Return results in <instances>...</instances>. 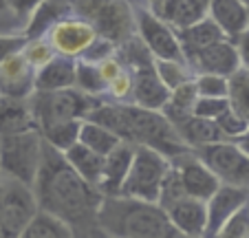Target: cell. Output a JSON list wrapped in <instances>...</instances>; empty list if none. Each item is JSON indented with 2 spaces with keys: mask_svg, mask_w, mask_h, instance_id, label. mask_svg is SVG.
I'll return each instance as SVG.
<instances>
[{
  "mask_svg": "<svg viewBox=\"0 0 249 238\" xmlns=\"http://www.w3.org/2000/svg\"><path fill=\"white\" fill-rule=\"evenodd\" d=\"M31 190L40 212L64 220L75 234L95 227V214L104 196L66 164L64 154L49 144H44L42 164Z\"/></svg>",
  "mask_w": 249,
  "mask_h": 238,
  "instance_id": "cell-1",
  "label": "cell"
},
{
  "mask_svg": "<svg viewBox=\"0 0 249 238\" xmlns=\"http://www.w3.org/2000/svg\"><path fill=\"white\" fill-rule=\"evenodd\" d=\"M90 122L102 124L122 141L132 146H146L157 152L174 159L188 152V146L181 141L179 132L159 110H148L130 102H102L89 112Z\"/></svg>",
  "mask_w": 249,
  "mask_h": 238,
  "instance_id": "cell-2",
  "label": "cell"
},
{
  "mask_svg": "<svg viewBox=\"0 0 249 238\" xmlns=\"http://www.w3.org/2000/svg\"><path fill=\"white\" fill-rule=\"evenodd\" d=\"M95 227L104 238H179L159 203L128 196H104L95 214Z\"/></svg>",
  "mask_w": 249,
  "mask_h": 238,
  "instance_id": "cell-3",
  "label": "cell"
},
{
  "mask_svg": "<svg viewBox=\"0 0 249 238\" xmlns=\"http://www.w3.org/2000/svg\"><path fill=\"white\" fill-rule=\"evenodd\" d=\"M69 9L75 18L84 20L97 37H104L122 47L132 36L135 27V7L128 0H69Z\"/></svg>",
  "mask_w": 249,
  "mask_h": 238,
  "instance_id": "cell-4",
  "label": "cell"
},
{
  "mask_svg": "<svg viewBox=\"0 0 249 238\" xmlns=\"http://www.w3.org/2000/svg\"><path fill=\"white\" fill-rule=\"evenodd\" d=\"M44 154V139L38 128L0 137V179L33 187Z\"/></svg>",
  "mask_w": 249,
  "mask_h": 238,
  "instance_id": "cell-5",
  "label": "cell"
},
{
  "mask_svg": "<svg viewBox=\"0 0 249 238\" xmlns=\"http://www.w3.org/2000/svg\"><path fill=\"white\" fill-rule=\"evenodd\" d=\"M102 102L99 97L82 93L77 89H64V91H49V93H36L29 97L33 119L38 130L55 126V124L73 122V119H86L89 112Z\"/></svg>",
  "mask_w": 249,
  "mask_h": 238,
  "instance_id": "cell-6",
  "label": "cell"
},
{
  "mask_svg": "<svg viewBox=\"0 0 249 238\" xmlns=\"http://www.w3.org/2000/svg\"><path fill=\"white\" fill-rule=\"evenodd\" d=\"M170 165L172 164L165 154L146 148V146H135V157H132L130 170H128V177L124 181L119 196L157 203Z\"/></svg>",
  "mask_w": 249,
  "mask_h": 238,
  "instance_id": "cell-7",
  "label": "cell"
},
{
  "mask_svg": "<svg viewBox=\"0 0 249 238\" xmlns=\"http://www.w3.org/2000/svg\"><path fill=\"white\" fill-rule=\"evenodd\" d=\"M198 159L214 172L221 185L249 190V157L236 141H218L194 150Z\"/></svg>",
  "mask_w": 249,
  "mask_h": 238,
  "instance_id": "cell-8",
  "label": "cell"
},
{
  "mask_svg": "<svg viewBox=\"0 0 249 238\" xmlns=\"http://www.w3.org/2000/svg\"><path fill=\"white\" fill-rule=\"evenodd\" d=\"M38 201L29 185L2 179V207H0V238H20L31 219L38 214Z\"/></svg>",
  "mask_w": 249,
  "mask_h": 238,
  "instance_id": "cell-9",
  "label": "cell"
},
{
  "mask_svg": "<svg viewBox=\"0 0 249 238\" xmlns=\"http://www.w3.org/2000/svg\"><path fill=\"white\" fill-rule=\"evenodd\" d=\"M135 27H137V37H139L143 47L148 49L155 60H183V51L179 44V36L170 27L168 22L152 14L150 9H135Z\"/></svg>",
  "mask_w": 249,
  "mask_h": 238,
  "instance_id": "cell-10",
  "label": "cell"
},
{
  "mask_svg": "<svg viewBox=\"0 0 249 238\" xmlns=\"http://www.w3.org/2000/svg\"><path fill=\"white\" fill-rule=\"evenodd\" d=\"M49 44L53 47L55 55L73 57V60H82L89 47L95 42L97 33L80 18H62L55 22L44 36Z\"/></svg>",
  "mask_w": 249,
  "mask_h": 238,
  "instance_id": "cell-11",
  "label": "cell"
},
{
  "mask_svg": "<svg viewBox=\"0 0 249 238\" xmlns=\"http://www.w3.org/2000/svg\"><path fill=\"white\" fill-rule=\"evenodd\" d=\"M170 161H172L174 170L179 172L185 196H190V199H196V201L205 203L207 199L218 190V185H221V181H218V179L214 177V172L194 154V150H188V152L170 159Z\"/></svg>",
  "mask_w": 249,
  "mask_h": 238,
  "instance_id": "cell-12",
  "label": "cell"
},
{
  "mask_svg": "<svg viewBox=\"0 0 249 238\" xmlns=\"http://www.w3.org/2000/svg\"><path fill=\"white\" fill-rule=\"evenodd\" d=\"M128 71L132 75L130 104H137V106L148 108V110H163L170 97V89H165L163 82L159 79L155 66H152V57L141 62V64L130 66Z\"/></svg>",
  "mask_w": 249,
  "mask_h": 238,
  "instance_id": "cell-13",
  "label": "cell"
},
{
  "mask_svg": "<svg viewBox=\"0 0 249 238\" xmlns=\"http://www.w3.org/2000/svg\"><path fill=\"white\" fill-rule=\"evenodd\" d=\"M249 203V190L231 185H218V190L205 201L207 212V225H205V238H214L216 232Z\"/></svg>",
  "mask_w": 249,
  "mask_h": 238,
  "instance_id": "cell-14",
  "label": "cell"
},
{
  "mask_svg": "<svg viewBox=\"0 0 249 238\" xmlns=\"http://www.w3.org/2000/svg\"><path fill=\"white\" fill-rule=\"evenodd\" d=\"M36 86V69L24 60L22 51L0 62V97L29 99Z\"/></svg>",
  "mask_w": 249,
  "mask_h": 238,
  "instance_id": "cell-15",
  "label": "cell"
},
{
  "mask_svg": "<svg viewBox=\"0 0 249 238\" xmlns=\"http://www.w3.org/2000/svg\"><path fill=\"white\" fill-rule=\"evenodd\" d=\"M192 73H212V75H221V77H231L236 71L240 69V57L236 51L234 42L223 37L218 42L210 44L207 49H203L190 64Z\"/></svg>",
  "mask_w": 249,
  "mask_h": 238,
  "instance_id": "cell-16",
  "label": "cell"
},
{
  "mask_svg": "<svg viewBox=\"0 0 249 238\" xmlns=\"http://www.w3.org/2000/svg\"><path fill=\"white\" fill-rule=\"evenodd\" d=\"M170 223L181 236L190 238H205V225H207V212L205 203L183 196L170 207H165Z\"/></svg>",
  "mask_w": 249,
  "mask_h": 238,
  "instance_id": "cell-17",
  "label": "cell"
},
{
  "mask_svg": "<svg viewBox=\"0 0 249 238\" xmlns=\"http://www.w3.org/2000/svg\"><path fill=\"white\" fill-rule=\"evenodd\" d=\"M132 157H135V146L132 144H122L104 157V170H102V179H99V194L102 196H119L122 185L128 177L130 170Z\"/></svg>",
  "mask_w": 249,
  "mask_h": 238,
  "instance_id": "cell-18",
  "label": "cell"
},
{
  "mask_svg": "<svg viewBox=\"0 0 249 238\" xmlns=\"http://www.w3.org/2000/svg\"><path fill=\"white\" fill-rule=\"evenodd\" d=\"M207 18L223 31L227 40L236 37L249 29V9L240 0H212L207 7Z\"/></svg>",
  "mask_w": 249,
  "mask_h": 238,
  "instance_id": "cell-19",
  "label": "cell"
},
{
  "mask_svg": "<svg viewBox=\"0 0 249 238\" xmlns=\"http://www.w3.org/2000/svg\"><path fill=\"white\" fill-rule=\"evenodd\" d=\"M75 71L77 60L64 55H55L51 62L36 71V86L38 93H49V91H64L75 89ZM33 91V93H36Z\"/></svg>",
  "mask_w": 249,
  "mask_h": 238,
  "instance_id": "cell-20",
  "label": "cell"
},
{
  "mask_svg": "<svg viewBox=\"0 0 249 238\" xmlns=\"http://www.w3.org/2000/svg\"><path fill=\"white\" fill-rule=\"evenodd\" d=\"M174 130L179 132L181 141L188 146L190 150H198L203 146H212L218 141H227L223 137L221 128L216 126L214 119H205V117H196V115H188L183 119L172 124Z\"/></svg>",
  "mask_w": 249,
  "mask_h": 238,
  "instance_id": "cell-21",
  "label": "cell"
},
{
  "mask_svg": "<svg viewBox=\"0 0 249 238\" xmlns=\"http://www.w3.org/2000/svg\"><path fill=\"white\" fill-rule=\"evenodd\" d=\"M177 36H179L183 60L188 66L192 64V60L203 51V49H207L210 44H214V42H218V40L225 37L221 29L212 22L210 18L198 20L196 24H192V27H188V29H181V31H177Z\"/></svg>",
  "mask_w": 249,
  "mask_h": 238,
  "instance_id": "cell-22",
  "label": "cell"
},
{
  "mask_svg": "<svg viewBox=\"0 0 249 238\" xmlns=\"http://www.w3.org/2000/svg\"><path fill=\"white\" fill-rule=\"evenodd\" d=\"M152 14H157L163 22H168L174 31H181V29H188L196 24L198 20L207 18V7L201 5L198 0H163Z\"/></svg>",
  "mask_w": 249,
  "mask_h": 238,
  "instance_id": "cell-23",
  "label": "cell"
},
{
  "mask_svg": "<svg viewBox=\"0 0 249 238\" xmlns=\"http://www.w3.org/2000/svg\"><path fill=\"white\" fill-rule=\"evenodd\" d=\"M66 14H71L69 0H40V5L29 14L22 33L29 40H33V37H44L49 29L55 22H60Z\"/></svg>",
  "mask_w": 249,
  "mask_h": 238,
  "instance_id": "cell-24",
  "label": "cell"
},
{
  "mask_svg": "<svg viewBox=\"0 0 249 238\" xmlns=\"http://www.w3.org/2000/svg\"><path fill=\"white\" fill-rule=\"evenodd\" d=\"M36 119H33L29 99H11L0 97V137L2 135H18V132L33 130Z\"/></svg>",
  "mask_w": 249,
  "mask_h": 238,
  "instance_id": "cell-25",
  "label": "cell"
},
{
  "mask_svg": "<svg viewBox=\"0 0 249 238\" xmlns=\"http://www.w3.org/2000/svg\"><path fill=\"white\" fill-rule=\"evenodd\" d=\"M62 154H64L66 164L75 170L89 185H93L95 190H97L99 179H102V170H104V157H99L97 152H93V150H89L86 146H82L80 141H77L75 146H71V148Z\"/></svg>",
  "mask_w": 249,
  "mask_h": 238,
  "instance_id": "cell-26",
  "label": "cell"
},
{
  "mask_svg": "<svg viewBox=\"0 0 249 238\" xmlns=\"http://www.w3.org/2000/svg\"><path fill=\"white\" fill-rule=\"evenodd\" d=\"M20 238H77V234L64 220L38 210V214L33 216L31 223L24 227Z\"/></svg>",
  "mask_w": 249,
  "mask_h": 238,
  "instance_id": "cell-27",
  "label": "cell"
},
{
  "mask_svg": "<svg viewBox=\"0 0 249 238\" xmlns=\"http://www.w3.org/2000/svg\"><path fill=\"white\" fill-rule=\"evenodd\" d=\"M80 144L86 146L89 150H93V152H97L99 157H106V154L113 152L122 144V139L115 132H110L108 128H104L102 124L84 119L80 128Z\"/></svg>",
  "mask_w": 249,
  "mask_h": 238,
  "instance_id": "cell-28",
  "label": "cell"
},
{
  "mask_svg": "<svg viewBox=\"0 0 249 238\" xmlns=\"http://www.w3.org/2000/svg\"><path fill=\"white\" fill-rule=\"evenodd\" d=\"M196 99H198V93H196V86H194V79H192V82H185V84L170 91L168 104L163 106L161 112L168 117L170 124H174V122H179V119H183V117L192 115Z\"/></svg>",
  "mask_w": 249,
  "mask_h": 238,
  "instance_id": "cell-29",
  "label": "cell"
},
{
  "mask_svg": "<svg viewBox=\"0 0 249 238\" xmlns=\"http://www.w3.org/2000/svg\"><path fill=\"white\" fill-rule=\"evenodd\" d=\"M227 102L231 110L249 126V69L240 66L231 77H227Z\"/></svg>",
  "mask_w": 249,
  "mask_h": 238,
  "instance_id": "cell-30",
  "label": "cell"
},
{
  "mask_svg": "<svg viewBox=\"0 0 249 238\" xmlns=\"http://www.w3.org/2000/svg\"><path fill=\"white\" fill-rule=\"evenodd\" d=\"M84 119H73V122L55 124V126L42 130L44 144H49L51 148H55L57 152H66L71 146H75L80 141V128Z\"/></svg>",
  "mask_w": 249,
  "mask_h": 238,
  "instance_id": "cell-31",
  "label": "cell"
},
{
  "mask_svg": "<svg viewBox=\"0 0 249 238\" xmlns=\"http://www.w3.org/2000/svg\"><path fill=\"white\" fill-rule=\"evenodd\" d=\"M159 79L163 82L165 89H177V86L185 84V82H192L194 73L185 62H177V60H152Z\"/></svg>",
  "mask_w": 249,
  "mask_h": 238,
  "instance_id": "cell-32",
  "label": "cell"
},
{
  "mask_svg": "<svg viewBox=\"0 0 249 238\" xmlns=\"http://www.w3.org/2000/svg\"><path fill=\"white\" fill-rule=\"evenodd\" d=\"M75 89L82 93L90 95V97H99L106 93V82L99 75L97 64H90V62L77 60V71H75Z\"/></svg>",
  "mask_w": 249,
  "mask_h": 238,
  "instance_id": "cell-33",
  "label": "cell"
},
{
  "mask_svg": "<svg viewBox=\"0 0 249 238\" xmlns=\"http://www.w3.org/2000/svg\"><path fill=\"white\" fill-rule=\"evenodd\" d=\"M22 55L33 69L38 71V69H42L47 62H51L53 57H55V51H53V47L49 44L47 37H33V40H29V42L24 44Z\"/></svg>",
  "mask_w": 249,
  "mask_h": 238,
  "instance_id": "cell-34",
  "label": "cell"
},
{
  "mask_svg": "<svg viewBox=\"0 0 249 238\" xmlns=\"http://www.w3.org/2000/svg\"><path fill=\"white\" fill-rule=\"evenodd\" d=\"M198 97H227V77L212 73H196L194 75Z\"/></svg>",
  "mask_w": 249,
  "mask_h": 238,
  "instance_id": "cell-35",
  "label": "cell"
},
{
  "mask_svg": "<svg viewBox=\"0 0 249 238\" xmlns=\"http://www.w3.org/2000/svg\"><path fill=\"white\" fill-rule=\"evenodd\" d=\"M214 238H249V203L238 210L221 229L216 232Z\"/></svg>",
  "mask_w": 249,
  "mask_h": 238,
  "instance_id": "cell-36",
  "label": "cell"
},
{
  "mask_svg": "<svg viewBox=\"0 0 249 238\" xmlns=\"http://www.w3.org/2000/svg\"><path fill=\"white\" fill-rule=\"evenodd\" d=\"M214 122H216V126L221 128L223 137H225L227 141H236L238 137H243L245 132L249 130V126L236 115L234 110H231V108H227V110L223 112V115H218Z\"/></svg>",
  "mask_w": 249,
  "mask_h": 238,
  "instance_id": "cell-37",
  "label": "cell"
},
{
  "mask_svg": "<svg viewBox=\"0 0 249 238\" xmlns=\"http://www.w3.org/2000/svg\"><path fill=\"white\" fill-rule=\"evenodd\" d=\"M227 108H230L227 97H198L196 104H194L192 115L205 117V119H216V117L223 115Z\"/></svg>",
  "mask_w": 249,
  "mask_h": 238,
  "instance_id": "cell-38",
  "label": "cell"
},
{
  "mask_svg": "<svg viewBox=\"0 0 249 238\" xmlns=\"http://www.w3.org/2000/svg\"><path fill=\"white\" fill-rule=\"evenodd\" d=\"M106 95H108L106 102H130V95H132V75H130V71L126 69L119 77H115L108 84V89H106Z\"/></svg>",
  "mask_w": 249,
  "mask_h": 238,
  "instance_id": "cell-39",
  "label": "cell"
},
{
  "mask_svg": "<svg viewBox=\"0 0 249 238\" xmlns=\"http://www.w3.org/2000/svg\"><path fill=\"white\" fill-rule=\"evenodd\" d=\"M115 53H117V47H115L113 42L104 40V37H95V42L90 44L89 51L82 55V60L90 62V64H99V62H104L106 57L115 55Z\"/></svg>",
  "mask_w": 249,
  "mask_h": 238,
  "instance_id": "cell-40",
  "label": "cell"
},
{
  "mask_svg": "<svg viewBox=\"0 0 249 238\" xmlns=\"http://www.w3.org/2000/svg\"><path fill=\"white\" fill-rule=\"evenodd\" d=\"M27 42L29 37L24 33H0V62L20 53Z\"/></svg>",
  "mask_w": 249,
  "mask_h": 238,
  "instance_id": "cell-41",
  "label": "cell"
},
{
  "mask_svg": "<svg viewBox=\"0 0 249 238\" xmlns=\"http://www.w3.org/2000/svg\"><path fill=\"white\" fill-rule=\"evenodd\" d=\"M97 69H99V75H102V79L106 82V89H108V84L113 82L115 77H119V75H122L124 71H126V66L122 64V60H119L117 53H115V55L106 57L104 62H99Z\"/></svg>",
  "mask_w": 249,
  "mask_h": 238,
  "instance_id": "cell-42",
  "label": "cell"
},
{
  "mask_svg": "<svg viewBox=\"0 0 249 238\" xmlns=\"http://www.w3.org/2000/svg\"><path fill=\"white\" fill-rule=\"evenodd\" d=\"M234 47L238 51V57H240V66L249 69V29H245L238 37L234 40Z\"/></svg>",
  "mask_w": 249,
  "mask_h": 238,
  "instance_id": "cell-43",
  "label": "cell"
},
{
  "mask_svg": "<svg viewBox=\"0 0 249 238\" xmlns=\"http://www.w3.org/2000/svg\"><path fill=\"white\" fill-rule=\"evenodd\" d=\"M40 5V0H9V9L14 11L16 16H24V18H29V14H31L36 7Z\"/></svg>",
  "mask_w": 249,
  "mask_h": 238,
  "instance_id": "cell-44",
  "label": "cell"
},
{
  "mask_svg": "<svg viewBox=\"0 0 249 238\" xmlns=\"http://www.w3.org/2000/svg\"><path fill=\"white\" fill-rule=\"evenodd\" d=\"M9 16H16V14H7V16H0V33H18L14 31L18 27L16 20H9Z\"/></svg>",
  "mask_w": 249,
  "mask_h": 238,
  "instance_id": "cell-45",
  "label": "cell"
},
{
  "mask_svg": "<svg viewBox=\"0 0 249 238\" xmlns=\"http://www.w3.org/2000/svg\"><path fill=\"white\" fill-rule=\"evenodd\" d=\"M236 144H238V148L243 150V152H245V154H247V157H249V130L245 132L243 137H238V139H236Z\"/></svg>",
  "mask_w": 249,
  "mask_h": 238,
  "instance_id": "cell-46",
  "label": "cell"
},
{
  "mask_svg": "<svg viewBox=\"0 0 249 238\" xmlns=\"http://www.w3.org/2000/svg\"><path fill=\"white\" fill-rule=\"evenodd\" d=\"M7 14H14L9 9V0H0V16H7Z\"/></svg>",
  "mask_w": 249,
  "mask_h": 238,
  "instance_id": "cell-47",
  "label": "cell"
},
{
  "mask_svg": "<svg viewBox=\"0 0 249 238\" xmlns=\"http://www.w3.org/2000/svg\"><path fill=\"white\" fill-rule=\"evenodd\" d=\"M132 7H137V9H146L148 7V0H128Z\"/></svg>",
  "mask_w": 249,
  "mask_h": 238,
  "instance_id": "cell-48",
  "label": "cell"
},
{
  "mask_svg": "<svg viewBox=\"0 0 249 238\" xmlns=\"http://www.w3.org/2000/svg\"><path fill=\"white\" fill-rule=\"evenodd\" d=\"M161 2H163V0H148V9H150V11H157V7H159Z\"/></svg>",
  "mask_w": 249,
  "mask_h": 238,
  "instance_id": "cell-49",
  "label": "cell"
},
{
  "mask_svg": "<svg viewBox=\"0 0 249 238\" xmlns=\"http://www.w3.org/2000/svg\"><path fill=\"white\" fill-rule=\"evenodd\" d=\"M0 207H2V179H0Z\"/></svg>",
  "mask_w": 249,
  "mask_h": 238,
  "instance_id": "cell-50",
  "label": "cell"
},
{
  "mask_svg": "<svg viewBox=\"0 0 249 238\" xmlns=\"http://www.w3.org/2000/svg\"><path fill=\"white\" fill-rule=\"evenodd\" d=\"M240 2H243V5H245V7H247V9H249V0H240Z\"/></svg>",
  "mask_w": 249,
  "mask_h": 238,
  "instance_id": "cell-51",
  "label": "cell"
},
{
  "mask_svg": "<svg viewBox=\"0 0 249 238\" xmlns=\"http://www.w3.org/2000/svg\"><path fill=\"white\" fill-rule=\"evenodd\" d=\"M179 238H190V236H179Z\"/></svg>",
  "mask_w": 249,
  "mask_h": 238,
  "instance_id": "cell-52",
  "label": "cell"
},
{
  "mask_svg": "<svg viewBox=\"0 0 249 238\" xmlns=\"http://www.w3.org/2000/svg\"><path fill=\"white\" fill-rule=\"evenodd\" d=\"M102 238H104V236H102Z\"/></svg>",
  "mask_w": 249,
  "mask_h": 238,
  "instance_id": "cell-53",
  "label": "cell"
}]
</instances>
